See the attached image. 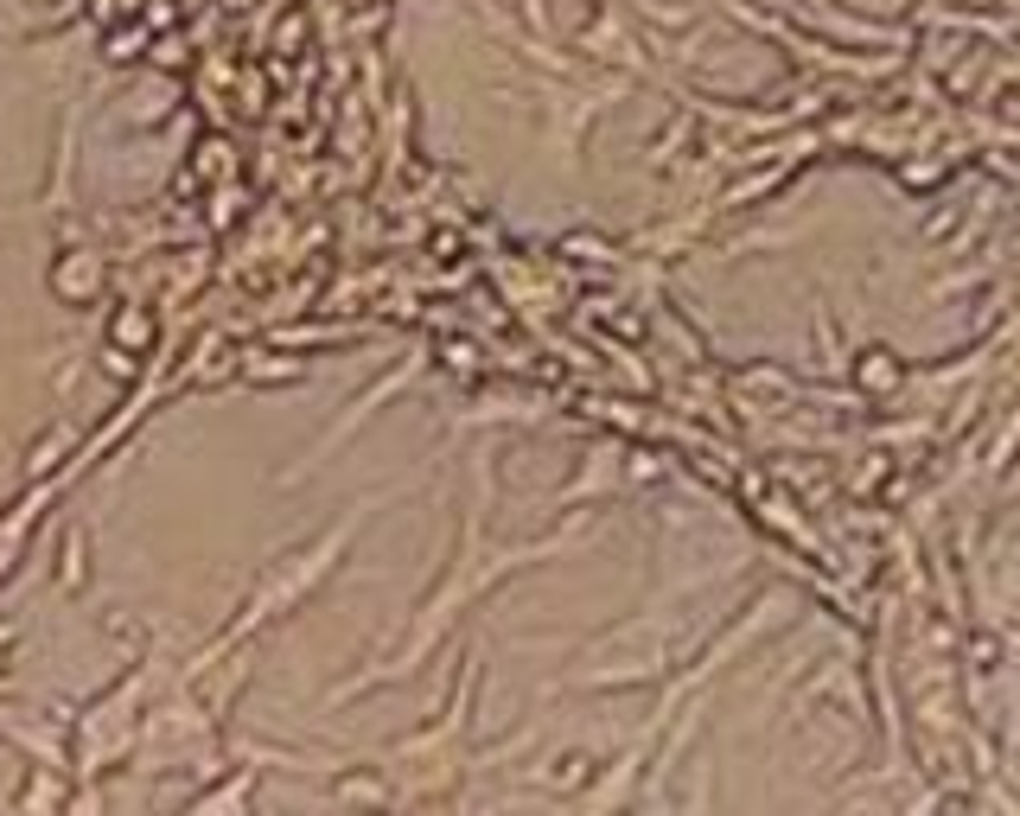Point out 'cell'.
<instances>
[{"instance_id": "3", "label": "cell", "mask_w": 1020, "mask_h": 816, "mask_svg": "<svg viewBox=\"0 0 1020 816\" xmlns=\"http://www.w3.org/2000/svg\"><path fill=\"white\" fill-rule=\"evenodd\" d=\"M861 382H874V389H892V382H899V370H892L887 357L874 351V364H867V357H861Z\"/></svg>"}, {"instance_id": "2", "label": "cell", "mask_w": 1020, "mask_h": 816, "mask_svg": "<svg viewBox=\"0 0 1020 816\" xmlns=\"http://www.w3.org/2000/svg\"><path fill=\"white\" fill-rule=\"evenodd\" d=\"M115 338H122L128 351H134V345H147V338H153V319L141 313V306H128L122 319H115Z\"/></svg>"}, {"instance_id": "1", "label": "cell", "mask_w": 1020, "mask_h": 816, "mask_svg": "<svg viewBox=\"0 0 1020 816\" xmlns=\"http://www.w3.org/2000/svg\"><path fill=\"white\" fill-rule=\"evenodd\" d=\"M51 287H58L64 300H83V294L96 287V262H90V255H71V262H64V268L51 275Z\"/></svg>"}]
</instances>
